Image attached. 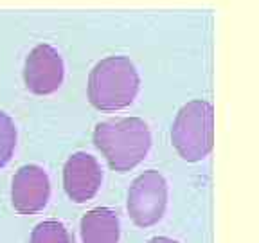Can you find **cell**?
I'll list each match as a JSON object with an SVG mask.
<instances>
[{"instance_id": "8", "label": "cell", "mask_w": 259, "mask_h": 243, "mask_svg": "<svg viewBox=\"0 0 259 243\" xmlns=\"http://www.w3.org/2000/svg\"><path fill=\"white\" fill-rule=\"evenodd\" d=\"M119 216L110 207H97L81 218L83 243H119Z\"/></svg>"}, {"instance_id": "3", "label": "cell", "mask_w": 259, "mask_h": 243, "mask_svg": "<svg viewBox=\"0 0 259 243\" xmlns=\"http://www.w3.org/2000/svg\"><path fill=\"white\" fill-rule=\"evenodd\" d=\"M171 141L187 162L205 158L214 144V108L209 101L194 99L178 110L171 128Z\"/></svg>"}, {"instance_id": "1", "label": "cell", "mask_w": 259, "mask_h": 243, "mask_svg": "<svg viewBox=\"0 0 259 243\" xmlns=\"http://www.w3.org/2000/svg\"><path fill=\"white\" fill-rule=\"evenodd\" d=\"M94 144L113 171L126 173L144 160L151 148V134L139 117L108 119L96 126Z\"/></svg>"}, {"instance_id": "2", "label": "cell", "mask_w": 259, "mask_h": 243, "mask_svg": "<svg viewBox=\"0 0 259 243\" xmlns=\"http://www.w3.org/2000/svg\"><path fill=\"white\" fill-rule=\"evenodd\" d=\"M139 87L141 77L135 65L126 56H108L90 70L89 99L97 110H122L134 103Z\"/></svg>"}, {"instance_id": "6", "label": "cell", "mask_w": 259, "mask_h": 243, "mask_svg": "<svg viewBox=\"0 0 259 243\" xmlns=\"http://www.w3.org/2000/svg\"><path fill=\"white\" fill-rule=\"evenodd\" d=\"M103 182V170L96 157L85 151L72 153L63 166V186L69 198L85 204L97 194Z\"/></svg>"}, {"instance_id": "4", "label": "cell", "mask_w": 259, "mask_h": 243, "mask_svg": "<svg viewBox=\"0 0 259 243\" xmlns=\"http://www.w3.org/2000/svg\"><path fill=\"white\" fill-rule=\"evenodd\" d=\"M167 206V182L155 170L141 173L128 191V213L139 227H151L164 216Z\"/></svg>"}, {"instance_id": "7", "label": "cell", "mask_w": 259, "mask_h": 243, "mask_svg": "<svg viewBox=\"0 0 259 243\" xmlns=\"http://www.w3.org/2000/svg\"><path fill=\"white\" fill-rule=\"evenodd\" d=\"M51 196V182L44 168L36 164L22 166L13 177L11 202L18 213L32 215L41 211Z\"/></svg>"}, {"instance_id": "11", "label": "cell", "mask_w": 259, "mask_h": 243, "mask_svg": "<svg viewBox=\"0 0 259 243\" xmlns=\"http://www.w3.org/2000/svg\"><path fill=\"white\" fill-rule=\"evenodd\" d=\"M148 243H178V241L173 238H167V236H155V238H151Z\"/></svg>"}, {"instance_id": "5", "label": "cell", "mask_w": 259, "mask_h": 243, "mask_svg": "<svg viewBox=\"0 0 259 243\" xmlns=\"http://www.w3.org/2000/svg\"><path fill=\"white\" fill-rule=\"evenodd\" d=\"M63 60L53 45H36L29 53L24 67V81L29 92L47 96L56 92L63 83Z\"/></svg>"}, {"instance_id": "10", "label": "cell", "mask_w": 259, "mask_h": 243, "mask_svg": "<svg viewBox=\"0 0 259 243\" xmlns=\"http://www.w3.org/2000/svg\"><path fill=\"white\" fill-rule=\"evenodd\" d=\"M16 148V126L8 113L0 110V168L11 160Z\"/></svg>"}, {"instance_id": "9", "label": "cell", "mask_w": 259, "mask_h": 243, "mask_svg": "<svg viewBox=\"0 0 259 243\" xmlns=\"http://www.w3.org/2000/svg\"><path fill=\"white\" fill-rule=\"evenodd\" d=\"M31 243H70V236L61 222L45 220L32 229Z\"/></svg>"}]
</instances>
